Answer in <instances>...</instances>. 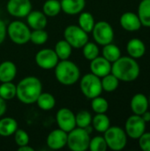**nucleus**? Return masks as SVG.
<instances>
[{
  "label": "nucleus",
  "instance_id": "7",
  "mask_svg": "<svg viewBox=\"0 0 150 151\" xmlns=\"http://www.w3.org/2000/svg\"><path fill=\"white\" fill-rule=\"evenodd\" d=\"M103 134L107 146L111 150H122L126 146L127 135L123 128L119 127H110Z\"/></svg>",
  "mask_w": 150,
  "mask_h": 151
},
{
  "label": "nucleus",
  "instance_id": "33",
  "mask_svg": "<svg viewBox=\"0 0 150 151\" xmlns=\"http://www.w3.org/2000/svg\"><path fill=\"white\" fill-rule=\"evenodd\" d=\"M91 108L95 113H106L109 109V103L108 101L98 96L93 99H91Z\"/></svg>",
  "mask_w": 150,
  "mask_h": 151
},
{
  "label": "nucleus",
  "instance_id": "18",
  "mask_svg": "<svg viewBox=\"0 0 150 151\" xmlns=\"http://www.w3.org/2000/svg\"><path fill=\"white\" fill-rule=\"evenodd\" d=\"M62 12L68 15H77L84 11L86 0H61Z\"/></svg>",
  "mask_w": 150,
  "mask_h": 151
},
{
  "label": "nucleus",
  "instance_id": "6",
  "mask_svg": "<svg viewBox=\"0 0 150 151\" xmlns=\"http://www.w3.org/2000/svg\"><path fill=\"white\" fill-rule=\"evenodd\" d=\"M80 88L83 96L88 99H93L103 92L101 78L92 73L85 74L80 79Z\"/></svg>",
  "mask_w": 150,
  "mask_h": 151
},
{
  "label": "nucleus",
  "instance_id": "42",
  "mask_svg": "<svg viewBox=\"0 0 150 151\" xmlns=\"http://www.w3.org/2000/svg\"><path fill=\"white\" fill-rule=\"evenodd\" d=\"M19 151H34V148L30 147L28 144L27 145H24V146H21V147H19Z\"/></svg>",
  "mask_w": 150,
  "mask_h": 151
},
{
  "label": "nucleus",
  "instance_id": "5",
  "mask_svg": "<svg viewBox=\"0 0 150 151\" xmlns=\"http://www.w3.org/2000/svg\"><path fill=\"white\" fill-rule=\"evenodd\" d=\"M31 30L27 24L20 20H13L7 27V35L11 41L18 45L30 42Z\"/></svg>",
  "mask_w": 150,
  "mask_h": 151
},
{
  "label": "nucleus",
  "instance_id": "22",
  "mask_svg": "<svg viewBox=\"0 0 150 151\" xmlns=\"http://www.w3.org/2000/svg\"><path fill=\"white\" fill-rule=\"evenodd\" d=\"M18 129V122L15 119L11 117H4L0 119V136L8 137L13 135Z\"/></svg>",
  "mask_w": 150,
  "mask_h": 151
},
{
  "label": "nucleus",
  "instance_id": "15",
  "mask_svg": "<svg viewBox=\"0 0 150 151\" xmlns=\"http://www.w3.org/2000/svg\"><path fill=\"white\" fill-rule=\"evenodd\" d=\"M89 68L92 73L103 78L111 73V63L103 57H96L90 61Z\"/></svg>",
  "mask_w": 150,
  "mask_h": 151
},
{
  "label": "nucleus",
  "instance_id": "2",
  "mask_svg": "<svg viewBox=\"0 0 150 151\" xmlns=\"http://www.w3.org/2000/svg\"><path fill=\"white\" fill-rule=\"evenodd\" d=\"M140 65L135 58L129 57H120L111 64V73L119 81L131 82L135 81L140 75Z\"/></svg>",
  "mask_w": 150,
  "mask_h": 151
},
{
  "label": "nucleus",
  "instance_id": "16",
  "mask_svg": "<svg viewBox=\"0 0 150 151\" xmlns=\"http://www.w3.org/2000/svg\"><path fill=\"white\" fill-rule=\"evenodd\" d=\"M119 22L121 27L128 32H134L141 27V23L138 15L132 12L123 13L120 17Z\"/></svg>",
  "mask_w": 150,
  "mask_h": 151
},
{
  "label": "nucleus",
  "instance_id": "39",
  "mask_svg": "<svg viewBox=\"0 0 150 151\" xmlns=\"http://www.w3.org/2000/svg\"><path fill=\"white\" fill-rule=\"evenodd\" d=\"M7 35V27L4 20L0 19V45L4 42Z\"/></svg>",
  "mask_w": 150,
  "mask_h": 151
},
{
  "label": "nucleus",
  "instance_id": "41",
  "mask_svg": "<svg viewBox=\"0 0 150 151\" xmlns=\"http://www.w3.org/2000/svg\"><path fill=\"white\" fill-rule=\"evenodd\" d=\"M141 118L143 119V120L146 122V123H148V122H150V111H146L142 115H141Z\"/></svg>",
  "mask_w": 150,
  "mask_h": 151
},
{
  "label": "nucleus",
  "instance_id": "31",
  "mask_svg": "<svg viewBox=\"0 0 150 151\" xmlns=\"http://www.w3.org/2000/svg\"><path fill=\"white\" fill-rule=\"evenodd\" d=\"M101 82H102L103 90L106 92L115 91L119 85V80L111 73L101 78Z\"/></svg>",
  "mask_w": 150,
  "mask_h": 151
},
{
  "label": "nucleus",
  "instance_id": "27",
  "mask_svg": "<svg viewBox=\"0 0 150 151\" xmlns=\"http://www.w3.org/2000/svg\"><path fill=\"white\" fill-rule=\"evenodd\" d=\"M54 50L59 60H65L70 58L72 53V47L65 39H63L56 43Z\"/></svg>",
  "mask_w": 150,
  "mask_h": 151
},
{
  "label": "nucleus",
  "instance_id": "34",
  "mask_svg": "<svg viewBox=\"0 0 150 151\" xmlns=\"http://www.w3.org/2000/svg\"><path fill=\"white\" fill-rule=\"evenodd\" d=\"M81 49L84 58L89 61L99 56V48L98 45L95 42H88Z\"/></svg>",
  "mask_w": 150,
  "mask_h": 151
},
{
  "label": "nucleus",
  "instance_id": "35",
  "mask_svg": "<svg viewBox=\"0 0 150 151\" xmlns=\"http://www.w3.org/2000/svg\"><path fill=\"white\" fill-rule=\"evenodd\" d=\"M49 39V35L44 29H34L31 31L30 42L36 45L44 44Z\"/></svg>",
  "mask_w": 150,
  "mask_h": 151
},
{
  "label": "nucleus",
  "instance_id": "24",
  "mask_svg": "<svg viewBox=\"0 0 150 151\" xmlns=\"http://www.w3.org/2000/svg\"><path fill=\"white\" fill-rule=\"evenodd\" d=\"M35 103L37 104L38 107L42 111H48L52 110L55 107L56 99L52 94L48 93V92H42L41 95L38 96Z\"/></svg>",
  "mask_w": 150,
  "mask_h": 151
},
{
  "label": "nucleus",
  "instance_id": "9",
  "mask_svg": "<svg viewBox=\"0 0 150 151\" xmlns=\"http://www.w3.org/2000/svg\"><path fill=\"white\" fill-rule=\"evenodd\" d=\"M93 37L99 45H106L112 42L114 39V30L111 25L104 20L98 21L95 24L92 30Z\"/></svg>",
  "mask_w": 150,
  "mask_h": 151
},
{
  "label": "nucleus",
  "instance_id": "38",
  "mask_svg": "<svg viewBox=\"0 0 150 151\" xmlns=\"http://www.w3.org/2000/svg\"><path fill=\"white\" fill-rule=\"evenodd\" d=\"M139 145L144 151H150V133H144L139 139Z\"/></svg>",
  "mask_w": 150,
  "mask_h": 151
},
{
  "label": "nucleus",
  "instance_id": "19",
  "mask_svg": "<svg viewBox=\"0 0 150 151\" xmlns=\"http://www.w3.org/2000/svg\"><path fill=\"white\" fill-rule=\"evenodd\" d=\"M130 105L133 114L142 115L149 109V98L142 93L135 94L131 100Z\"/></svg>",
  "mask_w": 150,
  "mask_h": 151
},
{
  "label": "nucleus",
  "instance_id": "12",
  "mask_svg": "<svg viewBox=\"0 0 150 151\" xmlns=\"http://www.w3.org/2000/svg\"><path fill=\"white\" fill-rule=\"evenodd\" d=\"M6 10L10 15L15 18H26L32 11V3L30 0H8Z\"/></svg>",
  "mask_w": 150,
  "mask_h": 151
},
{
  "label": "nucleus",
  "instance_id": "20",
  "mask_svg": "<svg viewBox=\"0 0 150 151\" xmlns=\"http://www.w3.org/2000/svg\"><path fill=\"white\" fill-rule=\"evenodd\" d=\"M17 75V66L10 60L0 64V82L12 81Z\"/></svg>",
  "mask_w": 150,
  "mask_h": 151
},
{
  "label": "nucleus",
  "instance_id": "26",
  "mask_svg": "<svg viewBox=\"0 0 150 151\" xmlns=\"http://www.w3.org/2000/svg\"><path fill=\"white\" fill-rule=\"evenodd\" d=\"M138 17L141 26L150 27V0H142L138 7Z\"/></svg>",
  "mask_w": 150,
  "mask_h": 151
},
{
  "label": "nucleus",
  "instance_id": "13",
  "mask_svg": "<svg viewBox=\"0 0 150 151\" xmlns=\"http://www.w3.org/2000/svg\"><path fill=\"white\" fill-rule=\"evenodd\" d=\"M56 120L58 128L69 133L76 127L75 114L68 108H61L56 114Z\"/></svg>",
  "mask_w": 150,
  "mask_h": 151
},
{
  "label": "nucleus",
  "instance_id": "4",
  "mask_svg": "<svg viewBox=\"0 0 150 151\" xmlns=\"http://www.w3.org/2000/svg\"><path fill=\"white\" fill-rule=\"evenodd\" d=\"M90 133L86 128L75 127L67 133L66 146L72 151H86L88 150Z\"/></svg>",
  "mask_w": 150,
  "mask_h": 151
},
{
  "label": "nucleus",
  "instance_id": "23",
  "mask_svg": "<svg viewBox=\"0 0 150 151\" xmlns=\"http://www.w3.org/2000/svg\"><path fill=\"white\" fill-rule=\"evenodd\" d=\"M91 125L96 132L103 134L111 127V120L105 113H95Z\"/></svg>",
  "mask_w": 150,
  "mask_h": 151
},
{
  "label": "nucleus",
  "instance_id": "17",
  "mask_svg": "<svg viewBox=\"0 0 150 151\" xmlns=\"http://www.w3.org/2000/svg\"><path fill=\"white\" fill-rule=\"evenodd\" d=\"M26 18L27 26L33 30L44 29L48 23L47 16L41 11H31Z\"/></svg>",
  "mask_w": 150,
  "mask_h": 151
},
{
  "label": "nucleus",
  "instance_id": "37",
  "mask_svg": "<svg viewBox=\"0 0 150 151\" xmlns=\"http://www.w3.org/2000/svg\"><path fill=\"white\" fill-rule=\"evenodd\" d=\"M14 141L18 147H21L29 143V135L23 129H17L14 133Z\"/></svg>",
  "mask_w": 150,
  "mask_h": 151
},
{
  "label": "nucleus",
  "instance_id": "3",
  "mask_svg": "<svg viewBox=\"0 0 150 151\" xmlns=\"http://www.w3.org/2000/svg\"><path fill=\"white\" fill-rule=\"evenodd\" d=\"M54 69L55 77L62 85L72 86L77 83L80 78V71L79 66L69 59L59 60Z\"/></svg>",
  "mask_w": 150,
  "mask_h": 151
},
{
  "label": "nucleus",
  "instance_id": "14",
  "mask_svg": "<svg viewBox=\"0 0 150 151\" xmlns=\"http://www.w3.org/2000/svg\"><path fill=\"white\" fill-rule=\"evenodd\" d=\"M66 142H67V133L61 130L60 128L51 131L46 138L47 146L53 150L63 149L65 146H66Z\"/></svg>",
  "mask_w": 150,
  "mask_h": 151
},
{
  "label": "nucleus",
  "instance_id": "25",
  "mask_svg": "<svg viewBox=\"0 0 150 151\" xmlns=\"http://www.w3.org/2000/svg\"><path fill=\"white\" fill-rule=\"evenodd\" d=\"M95 24L94 16L88 12H81L78 19V26L86 33H91Z\"/></svg>",
  "mask_w": 150,
  "mask_h": 151
},
{
  "label": "nucleus",
  "instance_id": "43",
  "mask_svg": "<svg viewBox=\"0 0 150 151\" xmlns=\"http://www.w3.org/2000/svg\"><path fill=\"white\" fill-rule=\"evenodd\" d=\"M149 105H150V96H149Z\"/></svg>",
  "mask_w": 150,
  "mask_h": 151
},
{
  "label": "nucleus",
  "instance_id": "32",
  "mask_svg": "<svg viewBox=\"0 0 150 151\" xmlns=\"http://www.w3.org/2000/svg\"><path fill=\"white\" fill-rule=\"evenodd\" d=\"M92 115L89 111L86 110L80 111L77 114H75V121L76 127L80 128H87L91 126L92 123Z\"/></svg>",
  "mask_w": 150,
  "mask_h": 151
},
{
  "label": "nucleus",
  "instance_id": "21",
  "mask_svg": "<svg viewBox=\"0 0 150 151\" xmlns=\"http://www.w3.org/2000/svg\"><path fill=\"white\" fill-rule=\"evenodd\" d=\"M126 50L131 58L136 59L144 56L146 52V46L141 39L134 38L131 39L127 42Z\"/></svg>",
  "mask_w": 150,
  "mask_h": 151
},
{
  "label": "nucleus",
  "instance_id": "1",
  "mask_svg": "<svg viewBox=\"0 0 150 151\" xmlns=\"http://www.w3.org/2000/svg\"><path fill=\"white\" fill-rule=\"evenodd\" d=\"M42 92V84L34 76L25 77L16 85V97L24 104H35Z\"/></svg>",
  "mask_w": 150,
  "mask_h": 151
},
{
  "label": "nucleus",
  "instance_id": "10",
  "mask_svg": "<svg viewBox=\"0 0 150 151\" xmlns=\"http://www.w3.org/2000/svg\"><path fill=\"white\" fill-rule=\"evenodd\" d=\"M146 130V122L143 120L141 115L133 114V116H130L126 122L125 127L126 134L128 137L133 140H138Z\"/></svg>",
  "mask_w": 150,
  "mask_h": 151
},
{
  "label": "nucleus",
  "instance_id": "8",
  "mask_svg": "<svg viewBox=\"0 0 150 151\" xmlns=\"http://www.w3.org/2000/svg\"><path fill=\"white\" fill-rule=\"evenodd\" d=\"M64 39L72 48L81 49L88 42V34L78 25H70L64 30Z\"/></svg>",
  "mask_w": 150,
  "mask_h": 151
},
{
  "label": "nucleus",
  "instance_id": "11",
  "mask_svg": "<svg viewBox=\"0 0 150 151\" xmlns=\"http://www.w3.org/2000/svg\"><path fill=\"white\" fill-rule=\"evenodd\" d=\"M36 65L43 70L54 69L57 65L59 58L56 52L52 49H42L40 50L34 58Z\"/></svg>",
  "mask_w": 150,
  "mask_h": 151
},
{
  "label": "nucleus",
  "instance_id": "28",
  "mask_svg": "<svg viewBox=\"0 0 150 151\" xmlns=\"http://www.w3.org/2000/svg\"><path fill=\"white\" fill-rule=\"evenodd\" d=\"M103 57L112 64L113 62H115L116 60H118L121 57L120 49L117 45L113 44L112 42L106 44V45H103Z\"/></svg>",
  "mask_w": 150,
  "mask_h": 151
},
{
  "label": "nucleus",
  "instance_id": "40",
  "mask_svg": "<svg viewBox=\"0 0 150 151\" xmlns=\"http://www.w3.org/2000/svg\"><path fill=\"white\" fill-rule=\"evenodd\" d=\"M6 110H7V104H6V101L4 100L1 96H0V118L2 116L4 115V113L6 112Z\"/></svg>",
  "mask_w": 150,
  "mask_h": 151
},
{
  "label": "nucleus",
  "instance_id": "30",
  "mask_svg": "<svg viewBox=\"0 0 150 151\" xmlns=\"http://www.w3.org/2000/svg\"><path fill=\"white\" fill-rule=\"evenodd\" d=\"M0 96L5 101H9L16 97V85L12 81L1 82Z\"/></svg>",
  "mask_w": 150,
  "mask_h": 151
},
{
  "label": "nucleus",
  "instance_id": "29",
  "mask_svg": "<svg viewBox=\"0 0 150 151\" xmlns=\"http://www.w3.org/2000/svg\"><path fill=\"white\" fill-rule=\"evenodd\" d=\"M61 12V3L58 0H46L42 5V12L47 17H56Z\"/></svg>",
  "mask_w": 150,
  "mask_h": 151
},
{
  "label": "nucleus",
  "instance_id": "36",
  "mask_svg": "<svg viewBox=\"0 0 150 151\" xmlns=\"http://www.w3.org/2000/svg\"><path fill=\"white\" fill-rule=\"evenodd\" d=\"M107 149L108 146L103 136H95L90 139L88 150L91 151H105Z\"/></svg>",
  "mask_w": 150,
  "mask_h": 151
}]
</instances>
